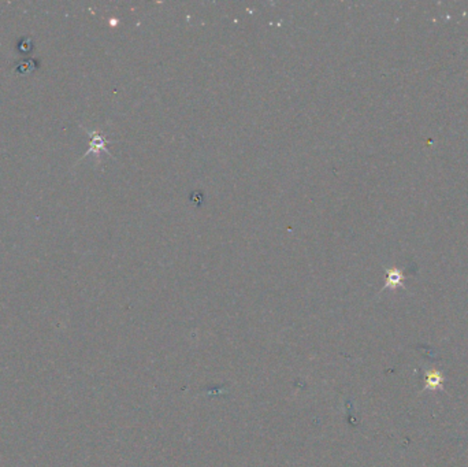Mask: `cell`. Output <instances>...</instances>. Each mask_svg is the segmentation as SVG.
Here are the masks:
<instances>
[{"label": "cell", "instance_id": "6da1fadb", "mask_svg": "<svg viewBox=\"0 0 468 467\" xmlns=\"http://www.w3.org/2000/svg\"><path fill=\"white\" fill-rule=\"evenodd\" d=\"M91 136H92V140H91V150L88 151L87 155H89L92 151H93V153H99V151H106V153H109V150H107V140H106L104 136H102V135L98 133V132H93Z\"/></svg>", "mask_w": 468, "mask_h": 467}, {"label": "cell", "instance_id": "7a4b0ae2", "mask_svg": "<svg viewBox=\"0 0 468 467\" xmlns=\"http://www.w3.org/2000/svg\"><path fill=\"white\" fill-rule=\"evenodd\" d=\"M443 381H444V377H443V374L440 371H432L426 377V385L430 389L443 388Z\"/></svg>", "mask_w": 468, "mask_h": 467}]
</instances>
